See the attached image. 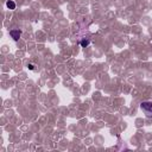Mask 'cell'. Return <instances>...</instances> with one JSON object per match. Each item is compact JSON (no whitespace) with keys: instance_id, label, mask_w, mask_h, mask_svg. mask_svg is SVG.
Returning a JSON list of instances; mask_svg holds the SVG:
<instances>
[{"instance_id":"cell-1","label":"cell","mask_w":152,"mask_h":152,"mask_svg":"<svg viewBox=\"0 0 152 152\" xmlns=\"http://www.w3.org/2000/svg\"><path fill=\"white\" fill-rule=\"evenodd\" d=\"M142 112L147 115V116H152V102L151 101H145V102H141L140 104Z\"/></svg>"},{"instance_id":"cell-2","label":"cell","mask_w":152,"mask_h":152,"mask_svg":"<svg viewBox=\"0 0 152 152\" xmlns=\"http://www.w3.org/2000/svg\"><path fill=\"white\" fill-rule=\"evenodd\" d=\"M10 36H11L14 40H18V39L20 38V36H21V32H20L19 30H11V31H10Z\"/></svg>"},{"instance_id":"cell-3","label":"cell","mask_w":152,"mask_h":152,"mask_svg":"<svg viewBox=\"0 0 152 152\" xmlns=\"http://www.w3.org/2000/svg\"><path fill=\"white\" fill-rule=\"evenodd\" d=\"M6 6H7V8H10V10H14V8H15V2H14L13 0H8V1L6 2Z\"/></svg>"},{"instance_id":"cell-4","label":"cell","mask_w":152,"mask_h":152,"mask_svg":"<svg viewBox=\"0 0 152 152\" xmlns=\"http://www.w3.org/2000/svg\"><path fill=\"white\" fill-rule=\"evenodd\" d=\"M89 43H90V42H89L88 39H83V40L81 42V46H82V48H86V46L89 45Z\"/></svg>"},{"instance_id":"cell-5","label":"cell","mask_w":152,"mask_h":152,"mask_svg":"<svg viewBox=\"0 0 152 152\" xmlns=\"http://www.w3.org/2000/svg\"><path fill=\"white\" fill-rule=\"evenodd\" d=\"M28 68H30L31 70H33V69H34V64H32V63H30V64H28Z\"/></svg>"}]
</instances>
